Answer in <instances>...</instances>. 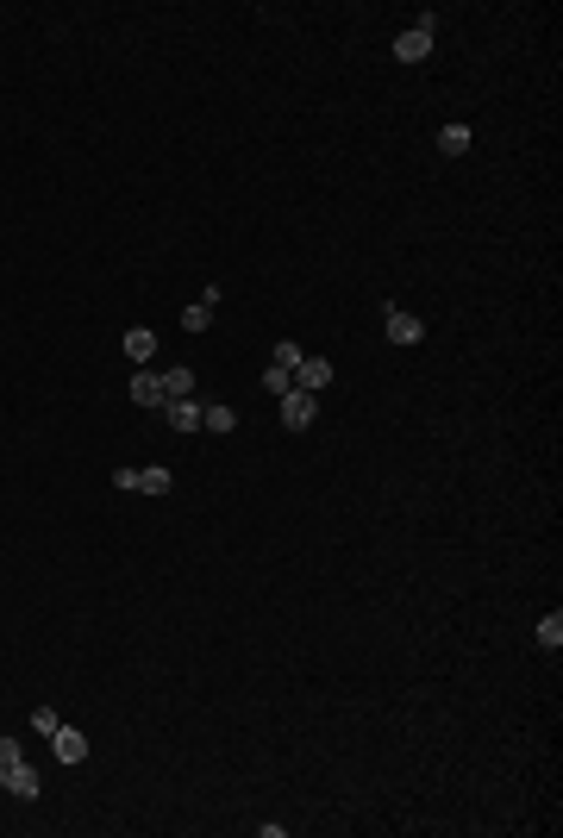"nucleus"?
I'll use <instances>...</instances> for the list:
<instances>
[{"label": "nucleus", "mask_w": 563, "mask_h": 838, "mask_svg": "<svg viewBox=\"0 0 563 838\" xmlns=\"http://www.w3.org/2000/svg\"><path fill=\"white\" fill-rule=\"evenodd\" d=\"M469 138H476L469 125H445V132H439V151H445V157H463V151H469Z\"/></svg>", "instance_id": "obj_12"}, {"label": "nucleus", "mask_w": 563, "mask_h": 838, "mask_svg": "<svg viewBox=\"0 0 563 838\" xmlns=\"http://www.w3.org/2000/svg\"><path fill=\"white\" fill-rule=\"evenodd\" d=\"M125 357H132V363H151V357H157V332H151V326H132V332H125Z\"/></svg>", "instance_id": "obj_9"}, {"label": "nucleus", "mask_w": 563, "mask_h": 838, "mask_svg": "<svg viewBox=\"0 0 563 838\" xmlns=\"http://www.w3.org/2000/svg\"><path fill=\"white\" fill-rule=\"evenodd\" d=\"M382 332H389V344H420L426 338V320H413V313H400V307H382Z\"/></svg>", "instance_id": "obj_3"}, {"label": "nucleus", "mask_w": 563, "mask_h": 838, "mask_svg": "<svg viewBox=\"0 0 563 838\" xmlns=\"http://www.w3.org/2000/svg\"><path fill=\"white\" fill-rule=\"evenodd\" d=\"M163 394H169V400H175V394H194V370H188V363L163 370Z\"/></svg>", "instance_id": "obj_14"}, {"label": "nucleus", "mask_w": 563, "mask_h": 838, "mask_svg": "<svg viewBox=\"0 0 563 838\" xmlns=\"http://www.w3.org/2000/svg\"><path fill=\"white\" fill-rule=\"evenodd\" d=\"M13 764H19V738H0V788L13 776Z\"/></svg>", "instance_id": "obj_16"}, {"label": "nucleus", "mask_w": 563, "mask_h": 838, "mask_svg": "<svg viewBox=\"0 0 563 838\" xmlns=\"http://www.w3.org/2000/svg\"><path fill=\"white\" fill-rule=\"evenodd\" d=\"M132 400L151 407V413H163V400H169V394H163V370H138V376H132Z\"/></svg>", "instance_id": "obj_6"}, {"label": "nucleus", "mask_w": 563, "mask_h": 838, "mask_svg": "<svg viewBox=\"0 0 563 838\" xmlns=\"http://www.w3.org/2000/svg\"><path fill=\"white\" fill-rule=\"evenodd\" d=\"M201 426H207V432H238V407L207 400V407H201Z\"/></svg>", "instance_id": "obj_10"}, {"label": "nucleus", "mask_w": 563, "mask_h": 838, "mask_svg": "<svg viewBox=\"0 0 563 838\" xmlns=\"http://www.w3.org/2000/svg\"><path fill=\"white\" fill-rule=\"evenodd\" d=\"M263 389H270V394H288V389H294V376H288V370H276V363H270V370H263Z\"/></svg>", "instance_id": "obj_18"}, {"label": "nucleus", "mask_w": 563, "mask_h": 838, "mask_svg": "<svg viewBox=\"0 0 563 838\" xmlns=\"http://www.w3.org/2000/svg\"><path fill=\"white\" fill-rule=\"evenodd\" d=\"M56 726H63V720H56L51 707H38V714H32V732H44V738H51V732H56Z\"/></svg>", "instance_id": "obj_19"}, {"label": "nucleus", "mask_w": 563, "mask_h": 838, "mask_svg": "<svg viewBox=\"0 0 563 838\" xmlns=\"http://www.w3.org/2000/svg\"><path fill=\"white\" fill-rule=\"evenodd\" d=\"M276 400H282V426H288V432H307V426L320 419V394L288 389V394H276Z\"/></svg>", "instance_id": "obj_2"}, {"label": "nucleus", "mask_w": 563, "mask_h": 838, "mask_svg": "<svg viewBox=\"0 0 563 838\" xmlns=\"http://www.w3.org/2000/svg\"><path fill=\"white\" fill-rule=\"evenodd\" d=\"M558 645H563V614L551 607V614L538 619V651H558Z\"/></svg>", "instance_id": "obj_13"}, {"label": "nucleus", "mask_w": 563, "mask_h": 838, "mask_svg": "<svg viewBox=\"0 0 563 838\" xmlns=\"http://www.w3.org/2000/svg\"><path fill=\"white\" fill-rule=\"evenodd\" d=\"M332 357H301L294 363V389H307V394H320V389H332Z\"/></svg>", "instance_id": "obj_5"}, {"label": "nucleus", "mask_w": 563, "mask_h": 838, "mask_svg": "<svg viewBox=\"0 0 563 838\" xmlns=\"http://www.w3.org/2000/svg\"><path fill=\"white\" fill-rule=\"evenodd\" d=\"M182 326H188V332H207V326H213V307L188 301V307H182Z\"/></svg>", "instance_id": "obj_15"}, {"label": "nucleus", "mask_w": 563, "mask_h": 838, "mask_svg": "<svg viewBox=\"0 0 563 838\" xmlns=\"http://www.w3.org/2000/svg\"><path fill=\"white\" fill-rule=\"evenodd\" d=\"M294 363H301V344H294V338H282V344H276V370H288V376H294Z\"/></svg>", "instance_id": "obj_17"}, {"label": "nucleus", "mask_w": 563, "mask_h": 838, "mask_svg": "<svg viewBox=\"0 0 563 838\" xmlns=\"http://www.w3.org/2000/svg\"><path fill=\"white\" fill-rule=\"evenodd\" d=\"M163 419L175 432H201V400L194 394H175V400H163Z\"/></svg>", "instance_id": "obj_7"}, {"label": "nucleus", "mask_w": 563, "mask_h": 838, "mask_svg": "<svg viewBox=\"0 0 563 838\" xmlns=\"http://www.w3.org/2000/svg\"><path fill=\"white\" fill-rule=\"evenodd\" d=\"M432 38H439V13H420V19L394 38V56H400V63H426V56H432Z\"/></svg>", "instance_id": "obj_1"}, {"label": "nucleus", "mask_w": 563, "mask_h": 838, "mask_svg": "<svg viewBox=\"0 0 563 838\" xmlns=\"http://www.w3.org/2000/svg\"><path fill=\"white\" fill-rule=\"evenodd\" d=\"M51 751H56V764H63V770H75V764L88 757V732H82V726H56L51 732Z\"/></svg>", "instance_id": "obj_4"}, {"label": "nucleus", "mask_w": 563, "mask_h": 838, "mask_svg": "<svg viewBox=\"0 0 563 838\" xmlns=\"http://www.w3.org/2000/svg\"><path fill=\"white\" fill-rule=\"evenodd\" d=\"M169 488H175V476L151 463V469H138V488H132V495H169Z\"/></svg>", "instance_id": "obj_11"}, {"label": "nucleus", "mask_w": 563, "mask_h": 838, "mask_svg": "<svg viewBox=\"0 0 563 838\" xmlns=\"http://www.w3.org/2000/svg\"><path fill=\"white\" fill-rule=\"evenodd\" d=\"M38 788H44V776L19 757V764H13V776H6V794H13V801H38Z\"/></svg>", "instance_id": "obj_8"}]
</instances>
